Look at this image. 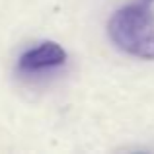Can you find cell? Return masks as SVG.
I'll use <instances>...</instances> for the list:
<instances>
[{"label":"cell","mask_w":154,"mask_h":154,"mask_svg":"<svg viewBox=\"0 0 154 154\" xmlns=\"http://www.w3.org/2000/svg\"><path fill=\"white\" fill-rule=\"evenodd\" d=\"M107 33L121 51L154 59V14L144 2L127 4L109 18Z\"/></svg>","instance_id":"1"},{"label":"cell","mask_w":154,"mask_h":154,"mask_svg":"<svg viewBox=\"0 0 154 154\" xmlns=\"http://www.w3.org/2000/svg\"><path fill=\"white\" fill-rule=\"evenodd\" d=\"M66 60V51L55 41H43L35 49H27L18 59V70L26 74H37V72L49 70L60 66Z\"/></svg>","instance_id":"2"},{"label":"cell","mask_w":154,"mask_h":154,"mask_svg":"<svg viewBox=\"0 0 154 154\" xmlns=\"http://www.w3.org/2000/svg\"><path fill=\"white\" fill-rule=\"evenodd\" d=\"M140 2H144V4H150V2H154V0H140Z\"/></svg>","instance_id":"3"}]
</instances>
